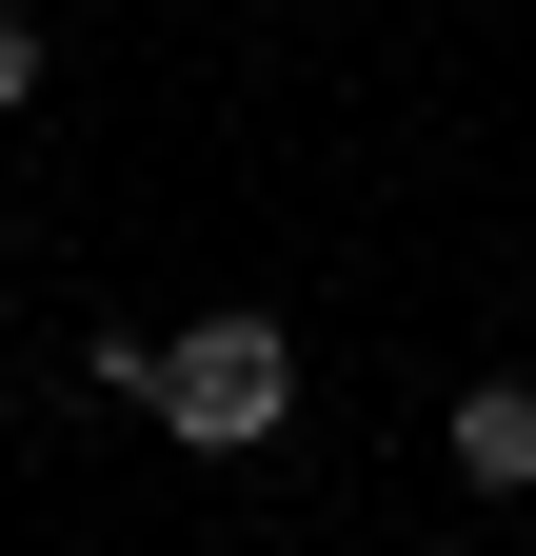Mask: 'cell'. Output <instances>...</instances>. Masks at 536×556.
Masks as SVG:
<instances>
[{
	"mask_svg": "<svg viewBox=\"0 0 536 556\" xmlns=\"http://www.w3.org/2000/svg\"><path fill=\"white\" fill-rule=\"evenodd\" d=\"M140 417H159L179 457H258V438H298V318H258V299L179 318L159 358H140Z\"/></svg>",
	"mask_w": 536,
	"mask_h": 556,
	"instance_id": "obj_1",
	"label": "cell"
},
{
	"mask_svg": "<svg viewBox=\"0 0 536 556\" xmlns=\"http://www.w3.org/2000/svg\"><path fill=\"white\" fill-rule=\"evenodd\" d=\"M457 497H536V378H457Z\"/></svg>",
	"mask_w": 536,
	"mask_h": 556,
	"instance_id": "obj_2",
	"label": "cell"
},
{
	"mask_svg": "<svg viewBox=\"0 0 536 556\" xmlns=\"http://www.w3.org/2000/svg\"><path fill=\"white\" fill-rule=\"evenodd\" d=\"M0 100H40V21H21V0H0Z\"/></svg>",
	"mask_w": 536,
	"mask_h": 556,
	"instance_id": "obj_3",
	"label": "cell"
}]
</instances>
